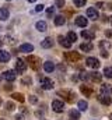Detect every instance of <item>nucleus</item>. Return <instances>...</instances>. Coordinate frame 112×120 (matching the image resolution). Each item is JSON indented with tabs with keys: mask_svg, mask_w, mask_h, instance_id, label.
I'll use <instances>...</instances> for the list:
<instances>
[{
	"mask_svg": "<svg viewBox=\"0 0 112 120\" xmlns=\"http://www.w3.org/2000/svg\"><path fill=\"white\" fill-rule=\"evenodd\" d=\"M108 8H109V10H112V3H109V4H108Z\"/></svg>",
	"mask_w": 112,
	"mask_h": 120,
	"instance_id": "obj_44",
	"label": "nucleus"
},
{
	"mask_svg": "<svg viewBox=\"0 0 112 120\" xmlns=\"http://www.w3.org/2000/svg\"><path fill=\"white\" fill-rule=\"evenodd\" d=\"M53 21H55V25H57V27H60V25H63V24L66 22V20H64L63 15H56Z\"/></svg>",
	"mask_w": 112,
	"mask_h": 120,
	"instance_id": "obj_25",
	"label": "nucleus"
},
{
	"mask_svg": "<svg viewBox=\"0 0 112 120\" xmlns=\"http://www.w3.org/2000/svg\"><path fill=\"white\" fill-rule=\"evenodd\" d=\"M0 81H1V75H0Z\"/></svg>",
	"mask_w": 112,
	"mask_h": 120,
	"instance_id": "obj_48",
	"label": "nucleus"
},
{
	"mask_svg": "<svg viewBox=\"0 0 112 120\" xmlns=\"http://www.w3.org/2000/svg\"><path fill=\"white\" fill-rule=\"evenodd\" d=\"M8 17H10V11H8V8L1 7V8H0V20H1V21H6Z\"/></svg>",
	"mask_w": 112,
	"mask_h": 120,
	"instance_id": "obj_16",
	"label": "nucleus"
},
{
	"mask_svg": "<svg viewBox=\"0 0 112 120\" xmlns=\"http://www.w3.org/2000/svg\"><path fill=\"white\" fill-rule=\"evenodd\" d=\"M31 82H32V80H31L29 77H24V78L21 80V84H23V85H31Z\"/></svg>",
	"mask_w": 112,
	"mask_h": 120,
	"instance_id": "obj_35",
	"label": "nucleus"
},
{
	"mask_svg": "<svg viewBox=\"0 0 112 120\" xmlns=\"http://www.w3.org/2000/svg\"><path fill=\"white\" fill-rule=\"evenodd\" d=\"M4 90H6V91H11V90H13V85H10V84H8V85H6V87H4Z\"/></svg>",
	"mask_w": 112,
	"mask_h": 120,
	"instance_id": "obj_41",
	"label": "nucleus"
},
{
	"mask_svg": "<svg viewBox=\"0 0 112 120\" xmlns=\"http://www.w3.org/2000/svg\"><path fill=\"white\" fill-rule=\"evenodd\" d=\"M100 94H105V95H112V87L109 84H101Z\"/></svg>",
	"mask_w": 112,
	"mask_h": 120,
	"instance_id": "obj_13",
	"label": "nucleus"
},
{
	"mask_svg": "<svg viewBox=\"0 0 112 120\" xmlns=\"http://www.w3.org/2000/svg\"><path fill=\"white\" fill-rule=\"evenodd\" d=\"M10 57L11 56H10V53L7 50H3V49L0 50V63H7L10 60Z\"/></svg>",
	"mask_w": 112,
	"mask_h": 120,
	"instance_id": "obj_15",
	"label": "nucleus"
},
{
	"mask_svg": "<svg viewBox=\"0 0 112 120\" xmlns=\"http://www.w3.org/2000/svg\"><path fill=\"white\" fill-rule=\"evenodd\" d=\"M79 78L83 80V81H88V80H90V74L85 73V71H81V73L79 74Z\"/></svg>",
	"mask_w": 112,
	"mask_h": 120,
	"instance_id": "obj_30",
	"label": "nucleus"
},
{
	"mask_svg": "<svg viewBox=\"0 0 112 120\" xmlns=\"http://www.w3.org/2000/svg\"><path fill=\"white\" fill-rule=\"evenodd\" d=\"M98 101L102 103V105H111L112 103V98L109 95H105V94H100V96H98Z\"/></svg>",
	"mask_w": 112,
	"mask_h": 120,
	"instance_id": "obj_10",
	"label": "nucleus"
},
{
	"mask_svg": "<svg viewBox=\"0 0 112 120\" xmlns=\"http://www.w3.org/2000/svg\"><path fill=\"white\" fill-rule=\"evenodd\" d=\"M81 36H83L84 39H87V41H90V42H91V41L95 38V34H94V32H91V31H83V32H81Z\"/></svg>",
	"mask_w": 112,
	"mask_h": 120,
	"instance_id": "obj_19",
	"label": "nucleus"
},
{
	"mask_svg": "<svg viewBox=\"0 0 112 120\" xmlns=\"http://www.w3.org/2000/svg\"><path fill=\"white\" fill-rule=\"evenodd\" d=\"M34 50V46L31 45V43H23L21 46H20V52H23V53H29V52H32Z\"/></svg>",
	"mask_w": 112,
	"mask_h": 120,
	"instance_id": "obj_17",
	"label": "nucleus"
},
{
	"mask_svg": "<svg viewBox=\"0 0 112 120\" xmlns=\"http://www.w3.org/2000/svg\"><path fill=\"white\" fill-rule=\"evenodd\" d=\"M87 17H88L90 20H92V21H95V20H98V18H100V15H98V11H97L94 7H90V8H87Z\"/></svg>",
	"mask_w": 112,
	"mask_h": 120,
	"instance_id": "obj_9",
	"label": "nucleus"
},
{
	"mask_svg": "<svg viewBox=\"0 0 112 120\" xmlns=\"http://www.w3.org/2000/svg\"><path fill=\"white\" fill-rule=\"evenodd\" d=\"M80 91L83 92L85 96H91V95H92V90H91L90 87H87V85H81V87H80Z\"/></svg>",
	"mask_w": 112,
	"mask_h": 120,
	"instance_id": "obj_24",
	"label": "nucleus"
},
{
	"mask_svg": "<svg viewBox=\"0 0 112 120\" xmlns=\"http://www.w3.org/2000/svg\"><path fill=\"white\" fill-rule=\"evenodd\" d=\"M85 61H87V66L91 67V68H100V66H101L100 60L97 59V57H88Z\"/></svg>",
	"mask_w": 112,
	"mask_h": 120,
	"instance_id": "obj_7",
	"label": "nucleus"
},
{
	"mask_svg": "<svg viewBox=\"0 0 112 120\" xmlns=\"http://www.w3.org/2000/svg\"><path fill=\"white\" fill-rule=\"evenodd\" d=\"M0 105H1V99H0Z\"/></svg>",
	"mask_w": 112,
	"mask_h": 120,
	"instance_id": "obj_47",
	"label": "nucleus"
},
{
	"mask_svg": "<svg viewBox=\"0 0 112 120\" xmlns=\"http://www.w3.org/2000/svg\"><path fill=\"white\" fill-rule=\"evenodd\" d=\"M64 59L70 63H74V61H79L80 60V55L77 52H66L64 53Z\"/></svg>",
	"mask_w": 112,
	"mask_h": 120,
	"instance_id": "obj_5",
	"label": "nucleus"
},
{
	"mask_svg": "<svg viewBox=\"0 0 112 120\" xmlns=\"http://www.w3.org/2000/svg\"><path fill=\"white\" fill-rule=\"evenodd\" d=\"M52 109H53L55 112H63L64 103H63L62 101H59V99H55V101H52Z\"/></svg>",
	"mask_w": 112,
	"mask_h": 120,
	"instance_id": "obj_8",
	"label": "nucleus"
},
{
	"mask_svg": "<svg viewBox=\"0 0 112 120\" xmlns=\"http://www.w3.org/2000/svg\"><path fill=\"white\" fill-rule=\"evenodd\" d=\"M44 70H45L46 73H52V71L55 70V64H53L52 61H45V63H44Z\"/></svg>",
	"mask_w": 112,
	"mask_h": 120,
	"instance_id": "obj_22",
	"label": "nucleus"
},
{
	"mask_svg": "<svg viewBox=\"0 0 112 120\" xmlns=\"http://www.w3.org/2000/svg\"><path fill=\"white\" fill-rule=\"evenodd\" d=\"M101 55L102 57H108V50H101Z\"/></svg>",
	"mask_w": 112,
	"mask_h": 120,
	"instance_id": "obj_39",
	"label": "nucleus"
},
{
	"mask_svg": "<svg viewBox=\"0 0 112 120\" xmlns=\"http://www.w3.org/2000/svg\"><path fill=\"white\" fill-rule=\"evenodd\" d=\"M53 43H55V42H53V39L48 36V38H45V39L41 42V46H42V48H45V49H49V48H52V46H53Z\"/></svg>",
	"mask_w": 112,
	"mask_h": 120,
	"instance_id": "obj_14",
	"label": "nucleus"
},
{
	"mask_svg": "<svg viewBox=\"0 0 112 120\" xmlns=\"http://www.w3.org/2000/svg\"><path fill=\"white\" fill-rule=\"evenodd\" d=\"M73 3H74L76 7H84L85 3H87V0H73Z\"/></svg>",
	"mask_w": 112,
	"mask_h": 120,
	"instance_id": "obj_32",
	"label": "nucleus"
},
{
	"mask_svg": "<svg viewBox=\"0 0 112 120\" xmlns=\"http://www.w3.org/2000/svg\"><path fill=\"white\" fill-rule=\"evenodd\" d=\"M109 48H111V43L108 41H101L100 42V49L101 50H108Z\"/></svg>",
	"mask_w": 112,
	"mask_h": 120,
	"instance_id": "obj_27",
	"label": "nucleus"
},
{
	"mask_svg": "<svg viewBox=\"0 0 112 120\" xmlns=\"http://www.w3.org/2000/svg\"><path fill=\"white\" fill-rule=\"evenodd\" d=\"M57 95L59 96H62L64 101H67V102H72L74 98V92H72L70 90H60V91H57Z\"/></svg>",
	"mask_w": 112,
	"mask_h": 120,
	"instance_id": "obj_1",
	"label": "nucleus"
},
{
	"mask_svg": "<svg viewBox=\"0 0 112 120\" xmlns=\"http://www.w3.org/2000/svg\"><path fill=\"white\" fill-rule=\"evenodd\" d=\"M11 96H13V99H16V101H18V102H21V103H23V102L25 101V98H24V95H23V94H18V92H14V94H13Z\"/></svg>",
	"mask_w": 112,
	"mask_h": 120,
	"instance_id": "obj_28",
	"label": "nucleus"
},
{
	"mask_svg": "<svg viewBox=\"0 0 112 120\" xmlns=\"http://www.w3.org/2000/svg\"><path fill=\"white\" fill-rule=\"evenodd\" d=\"M87 24H88V20H87L84 15H79V17H76V25H77V27L84 28V27H87Z\"/></svg>",
	"mask_w": 112,
	"mask_h": 120,
	"instance_id": "obj_12",
	"label": "nucleus"
},
{
	"mask_svg": "<svg viewBox=\"0 0 112 120\" xmlns=\"http://www.w3.org/2000/svg\"><path fill=\"white\" fill-rule=\"evenodd\" d=\"M64 4H66V1H64V0H56V1H55V6L57 7V8H63V7H64Z\"/></svg>",
	"mask_w": 112,
	"mask_h": 120,
	"instance_id": "obj_34",
	"label": "nucleus"
},
{
	"mask_svg": "<svg viewBox=\"0 0 112 120\" xmlns=\"http://www.w3.org/2000/svg\"><path fill=\"white\" fill-rule=\"evenodd\" d=\"M111 24H112V20H111Z\"/></svg>",
	"mask_w": 112,
	"mask_h": 120,
	"instance_id": "obj_51",
	"label": "nucleus"
},
{
	"mask_svg": "<svg viewBox=\"0 0 112 120\" xmlns=\"http://www.w3.org/2000/svg\"><path fill=\"white\" fill-rule=\"evenodd\" d=\"M16 119H17V120H23V119H24V117H23L21 115H17V116H16Z\"/></svg>",
	"mask_w": 112,
	"mask_h": 120,
	"instance_id": "obj_43",
	"label": "nucleus"
},
{
	"mask_svg": "<svg viewBox=\"0 0 112 120\" xmlns=\"http://www.w3.org/2000/svg\"><path fill=\"white\" fill-rule=\"evenodd\" d=\"M80 49H81L83 52H91V50L94 49V46H92V43L88 41V42H84V43L80 45Z\"/></svg>",
	"mask_w": 112,
	"mask_h": 120,
	"instance_id": "obj_18",
	"label": "nucleus"
},
{
	"mask_svg": "<svg viewBox=\"0 0 112 120\" xmlns=\"http://www.w3.org/2000/svg\"><path fill=\"white\" fill-rule=\"evenodd\" d=\"M35 27H36V30L39 31V32H45V31L48 30V25H46L45 21H38V22L35 24Z\"/></svg>",
	"mask_w": 112,
	"mask_h": 120,
	"instance_id": "obj_23",
	"label": "nucleus"
},
{
	"mask_svg": "<svg viewBox=\"0 0 112 120\" xmlns=\"http://www.w3.org/2000/svg\"><path fill=\"white\" fill-rule=\"evenodd\" d=\"M29 102H31V103H38V98H36L35 95H31V96H29Z\"/></svg>",
	"mask_w": 112,
	"mask_h": 120,
	"instance_id": "obj_37",
	"label": "nucleus"
},
{
	"mask_svg": "<svg viewBox=\"0 0 112 120\" xmlns=\"http://www.w3.org/2000/svg\"><path fill=\"white\" fill-rule=\"evenodd\" d=\"M27 1H29V3H35L36 0H27Z\"/></svg>",
	"mask_w": 112,
	"mask_h": 120,
	"instance_id": "obj_45",
	"label": "nucleus"
},
{
	"mask_svg": "<svg viewBox=\"0 0 112 120\" xmlns=\"http://www.w3.org/2000/svg\"><path fill=\"white\" fill-rule=\"evenodd\" d=\"M66 38H67V39H69V41H70L72 43L77 41V35H76V32H73V31H70V32H67V36H66Z\"/></svg>",
	"mask_w": 112,
	"mask_h": 120,
	"instance_id": "obj_29",
	"label": "nucleus"
},
{
	"mask_svg": "<svg viewBox=\"0 0 112 120\" xmlns=\"http://www.w3.org/2000/svg\"><path fill=\"white\" fill-rule=\"evenodd\" d=\"M27 61L29 63V66H31L32 70H38L41 67V60H39V57H36V56H28Z\"/></svg>",
	"mask_w": 112,
	"mask_h": 120,
	"instance_id": "obj_2",
	"label": "nucleus"
},
{
	"mask_svg": "<svg viewBox=\"0 0 112 120\" xmlns=\"http://www.w3.org/2000/svg\"><path fill=\"white\" fill-rule=\"evenodd\" d=\"M105 35H107V36H108V38H112V31H111V30L105 31Z\"/></svg>",
	"mask_w": 112,
	"mask_h": 120,
	"instance_id": "obj_40",
	"label": "nucleus"
},
{
	"mask_svg": "<svg viewBox=\"0 0 112 120\" xmlns=\"http://www.w3.org/2000/svg\"><path fill=\"white\" fill-rule=\"evenodd\" d=\"M104 6H105V4H104L102 1H100V3H97V7H100V8H102Z\"/></svg>",
	"mask_w": 112,
	"mask_h": 120,
	"instance_id": "obj_42",
	"label": "nucleus"
},
{
	"mask_svg": "<svg viewBox=\"0 0 112 120\" xmlns=\"http://www.w3.org/2000/svg\"><path fill=\"white\" fill-rule=\"evenodd\" d=\"M14 108H16V106H14L13 102H6V109H7V110L11 112V110H14Z\"/></svg>",
	"mask_w": 112,
	"mask_h": 120,
	"instance_id": "obj_36",
	"label": "nucleus"
},
{
	"mask_svg": "<svg viewBox=\"0 0 112 120\" xmlns=\"http://www.w3.org/2000/svg\"><path fill=\"white\" fill-rule=\"evenodd\" d=\"M111 120H112V115H111Z\"/></svg>",
	"mask_w": 112,
	"mask_h": 120,
	"instance_id": "obj_50",
	"label": "nucleus"
},
{
	"mask_svg": "<svg viewBox=\"0 0 112 120\" xmlns=\"http://www.w3.org/2000/svg\"><path fill=\"white\" fill-rule=\"evenodd\" d=\"M90 80H92V81H95V82H101V80H102V74H100V73H97V71L90 73Z\"/></svg>",
	"mask_w": 112,
	"mask_h": 120,
	"instance_id": "obj_20",
	"label": "nucleus"
},
{
	"mask_svg": "<svg viewBox=\"0 0 112 120\" xmlns=\"http://www.w3.org/2000/svg\"><path fill=\"white\" fill-rule=\"evenodd\" d=\"M25 70H27V63L23 59H17V61H16V71L18 74H23V73H25Z\"/></svg>",
	"mask_w": 112,
	"mask_h": 120,
	"instance_id": "obj_4",
	"label": "nucleus"
},
{
	"mask_svg": "<svg viewBox=\"0 0 112 120\" xmlns=\"http://www.w3.org/2000/svg\"><path fill=\"white\" fill-rule=\"evenodd\" d=\"M1 45H3V41H1V39H0V46H1Z\"/></svg>",
	"mask_w": 112,
	"mask_h": 120,
	"instance_id": "obj_46",
	"label": "nucleus"
},
{
	"mask_svg": "<svg viewBox=\"0 0 112 120\" xmlns=\"http://www.w3.org/2000/svg\"><path fill=\"white\" fill-rule=\"evenodd\" d=\"M53 14H55V7H49V8L46 10V15H48V18H52Z\"/></svg>",
	"mask_w": 112,
	"mask_h": 120,
	"instance_id": "obj_33",
	"label": "nucleus"
},
{
	"mask_svg": "<svg viewBox=\"0 0 112 120\" xmlns=\"http://www.w3.org/2000/svg\"><path fill=\"white\" fill-rule=\"evenodd\" d=\"M69 116H70L73 120H79L80 117H81V115H80V110H79V109H72V110L69 112Z\"/></svg>",
	"mask_w": 112,
	"mask_h": 120,
	"instance_id": "obj_21",
	"label": "nucleus"
},
{
	"mask_svg": "<svg viewBox=\"0 0 112 120\" xmlns=\"http://www.w3.org/2000/svg\"><path fill=\"white\" fill-rule=\"evenodd\" d=\"M3 78H4L6 81H8V82L16 81V78H17L16 71H14V70H7V71H4V73H3Z\"/></svg>",
	"mask_w": 112,
	"mask_h": 120,
	"instance_id": "obj_6",
	"label": "nucleus"
},
{
	"mask_svg": "<svg viewBox=\"0 0 112 120\" xmlns=\"http://www.w3.org/2000/svg\"><path fill=\"white\" fill-rule=\"evenodd\" d=\"M0 120H6V119H0Z\"/></svg>",
	"mask_w": 112,
	"mask_h": 120,
	"instance_id": "obj_49",
	"label": "nucleus"
},
{
	"mask_svg": "<svg viewBox=\"0 0 112 120\" xmlns=\"http://www.w3.org/2000/svg\"><path fill=\"white\" fill-rule=\"evenodd\" d=\"M77 108H79V110H80V112H84V110H87L88 103H87L85 101H79V102H77Z\"/></svg>",
	"mask_w": 112,
	"mask_h": 120,
	"instance_id": "obj_26",
	"label": "nucleus"
},
{
	"mask_svg": "<svg viewBox=\"0 0 112 120\" xmlns=\"http://www.w3.org/2000/svg\"><path fill=\"white\" fill-rule=\"evenodd\" d=\"M39 84L44 90H52L53 88V81L48 77H41L39 78Z\"/></svg>",
	"mask_w": 112,
	"mask_h": 120,
	"instance_id": "obj_3",
	"label": "nucleus"
},
{
	"mask_svg": "<svg viewBox=\"0 0 112 120\" xmlns=\"http://www.w3.org/2000/svg\"><path fill=\"white\" fill-rule=\"evenodd\" d=\"M57 41H59V43H60L63 48H66V49H70V48H72V42H70L66 36H63V35H60V36L57 38Z\"/></svg>",
	"mask_w": 112,
	"mask_h": 120,
	"instance_id": "obj_11",
	"label": "nucleus"
},
{
	"mask_svg": "<svg viewBox=\"0 0 112 120\" xmlns=\"http://www.w3.org/2000/svg\"><path fill=\"white\" fill-rule=\"evenodd\" d=\"M44 7H45L44 4H38V6L35 7V11H38V13H39V11H42V10H44Z\"/></svg>",
	"mask_w": 112,
	"mask_h": 120,
	"instance_id": "obj_38",
	"label": "nucleus"
},
{
	"mask_svg": "<svg viewBox=\"0 0 112 120\" xmlns=\"http://www.w3.org/2000/svg\"><path fill=\"white\" fill-rule=\"evenodd\" d=\"M104 75L107 78H112V67H105L104 68Z\"/></svg>",
	"mask_w": 112,
	"mask_h": 120,
	"instance_id": "obj_31",
	"label": "nucleus"
}]
</instances>
